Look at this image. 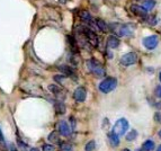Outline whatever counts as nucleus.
<instances>
[{
  "label": "nucleus",
  "mask_w": 161,
  "mask_h": 151,
  "mask_svg": "<svg viewBox=\"0 0 161 151\" xmlns=\"http://www.w3.org/2000/svg\"><path fill=\"white\" fill-rule=\"evenodd\" d=\"M116 87H117V79L114 77H107L100 82L98 88L103 94H108V92H113Z\"/></svg>",
  "instance_id": "1"
},
{
  "label": "nucleus",
  "mask_w": 161,
  "mask_h": 151,
  "mask_svg": "<svg viewBox=\"0 0 161 151\" xmlns=\"http://www.w3.org/2000/svg\"><path fill=\"white\" fill-rule=\"evenodd\" d=\"M87 68L88 70L96 77H104L105 76V69L97 60L90 59L87 61Z\"/></svg>",
  "instance_id": "2"
},
{
  "label": "nucleus",
  "mask_w": 161,
  "mask_h": 151,
  "mask_svg": "<svg viewBox=\"0 0 161 151\" xmlns=\"http://www.w3.org/2000/svg\"><path fill=\"white\" fill-rule=\"evenodd\" d=\"M129 127H130L129 121H127L126 119L122 117V119L116 121V123L113 126V130H112V132H114L116 135H118V137H122V135L125 134V132L129 130Z\"/></svg>",
  "instance_id": "3"
},
{
  "label": "nucleus",
  "mask_w": 161,
  "mask_h": 151,
  "mask_svg": "<svg viewBox=\"0 0 161 151\" xmlns=\"http://www.w3.org/2000/svg\"><path fill=\"white\" fill-rule=\"evenodd\" d=\"M80 30H81L80 33L85 36V37H86V40L88 41L89 43L94 46L98 45V37H97V35L95 34L94 31L90 30L89 27H86V26H81Z\"/></svg>",
  "instance_id": "4"
},
{
  "label": "nucleus",
  "mask_w": 161,
  "mask_h": 151,
  "mask_svg": "<svg viewBox=\"0 0 161 151\" xmlns=\"http://www.w3.org/2000/svg\"><path fill=\"white\" fill-rule=\"evenodd\" d=\"M137 62V54L135 52H129L125 53L123 57L121 58V64L124 67H129V65L134 64Z\"/></svg>",
  "instance_id": "5"
},
{
  "label": "nucleus",
  "mask_w": 161,
  "mask_h": 151,
  "mask_svg": "<svg viewBox=\"0 0 161 151\" xmlns=\"http://www.w3.org/2000/svg\"><path fill=\"white\" fill-rule=\"evenodd\" d=\"M142 43H143V45H144L145 49H148V50L156 49L157 45H158V43H159V36L158 35L147 36V37L143 38Z\"/></svg>",
  "instance_id": "6"
},
{
  "label": "nucleus",
  "mask_w": 161,
  "mask_h": 151,
  "mask_svg": "<svg viewBox=\"0 0 161 151\" xmlns=\"http://www.w3.org/2000/svg\"><path fill=\"white\" fill-rule=\"evenodd\" d=\"M73 98H75V102L78 103H82L86 100L87 98V90L85 87H78L73 92Z\"/></svg>",
  "instance_id": "7"
},
{
  "label": "nucleus",
  "mask_w": 161,
  "mask_h": 151,
  "mask_svg": "<svg viewBox=\"0 0 161 151\" xmlns=\"http://www.w3.org/2000/svg\"><path fill=\"white\" fill-rule=\"evenodd\" d=\"M131 13L135 16H139V17H142V18H145V17L148 16V10L142 7V6H139V5H132L131 6Z\"/></svg>",
  "instance_id": "8"
},
{
  "label": "nucleus",
  "mask_w": 161,
  "mask_h": 151,
  "mask_svg": "<svg viewBox=\"0 0 161 151\" xmlns=\"http://www.w3.org/2000/svg\"><path fill=\"white\" fill-rule=\"evenodd\" d=\"M59 133L62 135V137H70L71 135V129H70L68 122L65 121H60L59 122Z\"/></svg>",
  "instance_id": "9"
},
{
  "label": "nucleus",
  "mask_w": 161,
  "mask_h": 151,
  "mask_svg": "<svg viewBox=\"0 0 161 151\" xmlns=\"http://www.w3.org/2000/svg\"><path fill=\"white\" fill-rule=\"evenodd\" d=\"M132 33H133V30L130 25H121L117 30V34L119 36H130L132 35Z\"/></svg>",
  "instance_id": "10"
},
{
  "label": "nucleus",
  "mask_w": 161,
  "mask_h": 151,
  "mask_svg": "<svg viewBox=\"0 0 161 151\" xmlns=\"http://www.w3.org/2000/svg\"><path fill=\"white\" fill-rule=\"evenodd\" d=\"M119 45V40L117 36L115 35H109L107 38V46L109 49H116Z\"/></svg>",
  "instance_id": "11"
},
{
  "label": "nucleus",
  "mask_w": 161,
  "mask_h": 151,
  "mask_svg": "<svg viewBox=\"0 0 161 151\" xmlns=\"http://www.w3.org/2000/svg\"><path fill=\"white\" fill-rule=\"evenodd\" d=\"M59 70L61 71L65 77H75V70H73L71 67H69V65H60Z\"/></svg>",
  "instance_id": "12"
},
{
  "label": "nucleus",
  "mask_w": 161,
  "mask_h": 151,
  "mask_svg": "<svg viewBox=\"0 0 161 151\" xmlns=\"http://www.w3.org/2000/svg\"><path fill=\"white\" fill-rule=\"evenodd\" d=\"M108 140H109L110 146L114 147V148L118 147V146H119V143H121V141H119V137H118V135H116L114 132L108 133Z\"/></svg>",
  "instance_id": "13"
},
{
  "label": "nucleus",
  "mask_w": 161,
  "mask_h": 151,
  "mask_svg": "<svg viewBox=\"0 0 161 151\" xmlns=\"http://www.w3.org/2000/svg\"><path fill=\"white\" fill-rule=\"evenodd\" d=\"M80 18H81V20H82L83 23H86V24H92V15H90L88 11H81Z\"/></svg>",
  "instance_id": "14"
},
{
  "label": "nucleus",
  "mask_w": 161,
  "mask_h": 151,
  "mask_svg": "<svg viewBox=\"0 0 161 151\" xmlns=\"http://www.w3.org/2000/svg\"><path fill=\"white\" fill-rule=\"evenodd\" d=\"M154 147H156V144H154V141L150 140V139H149V140H147L142 144V149H144V150H147V151L154 150Z\"/></svg>",
  "instance_id": "15"
},
{
  "label": "nucleus",
  "mask_w": 161,
  "mask_h": 151,
  "mask_svg": "<svg viewBox=\"0 0 161 151\" xmlns=\"http://www.w3.org/2000/svg\"><path fill=\"white\" fill-rule=\"evenodd\" d=\"M136 138H137V131L136 130H132V131H130V132L125 135V140H126L127 142H132V141H134Z\"/></svg>",
  "instance_id": "16"
},
{
  "label": "nucleus",
  "mask_w": 161,
  "mask_h": 151,
  "mask_svg": "<svg viewBox=\"0 0 161 151\" xmlns=\"http://www.w3.org/2000/svg\"><path fill=\"white\" fill-rule=\"evenodd\" d=\"M95 24H96L97 28L99 31H102V32H106V31H107V25H106V23H105L104 20H102V19H96V20H95Z\"/></svg>",
  "instance_id": "17"
},
{
  "label": "nucleus",
  "mask_w": 161,
  "mask_h": 151,
  "mask_svg": "<svg viewBox=\"0 0 161 151\" xmlns=\"http://www.w3.org/2000/svg\"><path fill=\"white\" fill-rule=\"evenodd\" d=\"M154 6H156V1H154V0H144L142 7H144V8L149 11V10H152V9L154 8Z\"/></svg>",
  "instance_id": "18"
},
{
  "label": "nucleus",
  "mask_w": 161,
  "mask_h": 151,
  "mask_svg": "<svg viewBox=\"0 0 161 151\" xmlns=\"http://www.w3.org/2000/svg\"><path fill=\"white\" fill-rule=\"evenodd\" d=\"M55 111H57L58 114H64L65 113V105L62 102H57L55 103Z\"/></svg>",
  "instance_id": "19"
},
{
  "label": "nucleus",
  "mask_w": 161,
  "mask_h": 151,
  "mask_svg": "<svg viewBox=\"0 0 161 151\" xmlns=\"http://www.w3.org/2000/svg\"><path fill=\"white\" fill-rule=\"evenodd\" d=\"M60 150L61 151H73V147L69 142H60Z\"/></svg>",
  "instance_id": "20"
},
{
  "label": "nucleus",
  "mask_w": 161,
  "mask_h": 151,
  "mask_svg": "<svg viewBox=\"0 0 161 151\" xmlns=\"http://www.w3.org/2000/svg\"><path fill=\"white\" fill-rule=\"evenodd\" d=\"M48 89H50V92H53V94L57 95V96H59V95L62 92L61 87H59L58 85H50V86H48Z\"/></svg>",
  "instance_id": "21"
},
{
  "label": "nucleus",
  "mask_w": 161,
  "mask_h": 151,
  "mask_svg": "<svg viewBox=\"0 0 161 151\" xmlns=\"http://www.w3.org/2000/svg\"><path fill=\"white\" fill-rule=\"evenodd\" d=\"M95 149H96V141L95 140H90L85 146V150L86 151H94Z\"/></svg>",
  "instance_id": "22"
},
{
  "label": "nucleus",
  "mask_w": 161,
  "mask_h": 151,
  "mask_svg": "<svg viewBox=\"0 0 161 151\" xmlns=\"http://www.w3.org/2000/svg\"><path fill=\"white\" fill-rule=\"evenodd\" d=\"M48 141H51V142H59V135H58V132L53 131L51 132V134L48 135Z\"/></svg>",
  "instance_id": "23"
},
{
  "label": "nucleus",
  "mask_w": 161,
  "mask_h": 151,
  "mask_svg": "<svg viewBox=\"0 0 161 151\" xmlns=\"http://www.w3.org/2000/svg\"><path fill=\"white\" fill-rule=\"evenodd\" d=\"M144 20L147 23H148L149 25H152V26H154V25H157V23H158V19L156 18V17H151V16H147L144 18Z\"/></svg>",
  "instance_id": "24"
},
{
  "label": "nucleus",
  "mask_w": 161,
  "mask_h": 151,
  "mask_svg": "<svg viewBox=\"0 0 161 151\" xmlns=\"http://www.w3.org/2000/svg\"><path fill=\"white\" fill-rule=\"evenodd\" d=\"M42 150L43 151H55V148H54V146H52V144H43Z\"/></svg>",
  "instance_id": "25"
},
{
  "label": "nucleus",
  "mask_w": 161,
  "mask_h": 151,
  "mask_svg": "<svg viewBox=\"0 0 161 151\" xmlns=\"http://www.w3.org/2000/svg\"><path fill=\"white\" fill-rule=\"evenodd\" d=\"M153 120H154V122H156V123L161 124V112H157V113L154 114V117H153Z\"/></svg>",
  "instance_id": "26"
},
{
  "label": "nucleus",
  "mask_w": 161,
  "mask_h": 151,
  "mask_svg": "<svg viewBox=\"0 0 161 151\" xmlns=\"http://www.w3.org/2000/svg\"><path fill=\"white\" fill-rule=\"evenodd\" d=\"M154 95H156V97H158L161 99V85L154 89Z\"/></svg>",
  "instance_id": "27"
},
{
  "label": "nucleus",
  "mask_w": 161,
  "mask_h": 151,
  "mask_svg": "<svg viewBox=\"0 0 161 151\" xmlns=\"http://www.w3.org/2000/svg\"><path fill=\"white\" fill-rule=\"evenodd\" d=\"M54 79H55V81H58L59 84H61L62 81L65 79V76H55V77H54Z\"/></svg>",
  "instance_id": "28"
},
{
  "label": "nucleus",
  "mask_w": 161,
  "mask_h": 151,
  "mask_svg": "<svg viewBox=\"0 0 161 151\" xmlns=\"http://www.w3.org/2000/svg\"><path fill=\"white\" fill-rule=\"evenodd\" d=\"M0 142L3 143V146H6V141H5V137H3V131H1V129H0Z\"/></svg>",
  "instance_id": "29"
},
{
  "label": "nucleus",
  "mask_w": 161,
  "mask_h": 151,
  "mask_svg": "<svg viewBox=\"0 0 161 151\" xmlns=\"http://www.w3.org/2000/svg\"><path fill=\"white\" fill-rule=\"evenodd\" d=\"M8 149H9V151H18V150H17V148H16V146H15V144H13V143H10V144H9Z\"/></svg>",
  "instance_id": "30"
},
{
  "label": "nucleus",
  "mask_w": 161,
  "mask_h": 151,
  "mask_svg": "<svg viewBox=\"0 0 161 151\" xmlns=\"http://www.w3.org/2000/svg\"><path fill=\"white\" fill-rule=\"evenodd\" d=\"M30 151H40V150H38L37 148H32V149H31Z\"/></svg>",
  "instance_id": "31"
},
{
  "label": "nucleus",
  "mask_w": 161,
  "mask_h": 151,
  "mask_svg": "<svg viewBox=\"0 0 161 151\" xmlns=\"http://www.w3.org/2000/svg\"><path fill=\"white\" fill-rule=\"evenodd\" d=\"M156 151H161V144L158 147V148H157V150H156Z\"/></svg>",
  "instance_id": "32"
},
{
  "label": "nucleus",
  "mask_w": 161,
  "mask_h": 151,
  "mask_svg": "<svg viewBox=\"0 0 161 151\" xmlns=\"http://www.w3.org/2000/svg\"><path fill=\"white\" fill-rule=\"evenodd\" d=\"M159 80H160V82H161V72L159 73Z\"/></svg>",
  "instance_id": "33"
},
{
  "label": "nucleus",
  "mask_w": 161,
  "mask_h": 151,
  "mask_svg": "<svg viewBox=\"0 0 161 151\" xmlns=\"http://www.w3.org/2000/svg\"><path fill=\"white\" fill-rule=\"evenodd\" d=\"M122 151H131V150H130V149H126V148H125V149H123Z\"/></svg>",
  "instance_id": "34"
},
{
  "label": "nucleus",
  "mask_w": 161,
  "mask_h": 151,
  "mask_svg": "<svg viewBox=\"0 0 161 151\" xmlns=\"http://www.w3.org/2000/svg\"><path fill=\"white\" fill-rule=\"evenodd\" d=\"M140 151H147V150H144V149H141V150H140Z\"/></svg>",
  "instance_id": "35"
},
{
  "label": "nucleus",
  "mask_w": 161,
  "mask_h": 151,
  "mask_svg": "<svg viewBox=\"0 0 161 151\" xmlns=\"http://www.w3.org/2000/svg\"><path fill=\"white\" fill-rule=\"evenodd\" d=\"M159 135H160V137H161V130H160V132H159Z\"/></svg>",
  "instance_id": "36"
},
{
  "label": "nucleus",
  "mask_w": 161,
  "mask_h": 151,
  "mask_svg": "<svg viewBox=\"0 0 161 151\" xmlns=\"http://www.w3.org/2000/svg\"><path fill=\"white\" fill-rule=\"evenodd\" d=\"M143 1H144V0H143Z\"/></svg>",
  "instance_id": "37"
}]
</instances>
